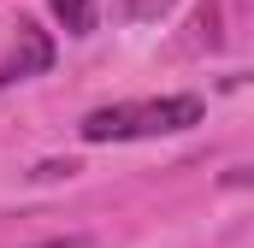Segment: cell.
Returning a JSON list of instances; mask_svg holds the SVG:
<instances>
[{"instance_id":"6da1fadb","label":"cell","mask_w":254,"mask_h":248,"mask_svg":"<svg viewBox=\"0 0 254 248\" xmlns=\"http://www.w3.org/2000/svg\"><path fill=\"white\" fill-rule=\"evenodd\" d=\"M201 101L195 95H166V101H130V107H95L77 124L83 142H136V136H172L201 124Z\"/></svg>"},{"instance_id":"7a4b0ae2","label":"cell","mask_w":254,"mask_h":248,"mask_svg":"<svg viewBox=\"0 0 254 248\" xmlns=\"http://www.w3.org/2000/svg\"><path fill=\"white\" fill-rule=\"evenodd\" d=\"M48 65H54V36L36 30V24H18V42H12V54L0 65V89H12L24 77H42Z\"/></svg>"},{"instance_id":"3957f363","label":"cell","mask_w":254,"mask_h":248,"mask_svg":"<svg viewBox=\"0 0 254 248\" xmlns=\"http://www.w3.org/2000/svg\"><path fill=\"white\" fill-rule=\"evenodd\" d=\"M48 6L60 12L65 36H89V30H95V0H48Z\"/></svg>"},{"instance_id":"277c9868","label":"cell","mask_w":254,"mask_h":248,"mask_svg":"<svg viewBox=\"0 0 254 248\" xmlns=\"http://www.w3.org/2000/svg\"><path fill=\"white\" fill-rule=\"evenodd\" d=\"M71 172H77L71 160H48V166H36V178H71Z\"/></svg>"},{"instance_id":"5b68a950","label":"cell","mask_w":254,"mask_h":248,"mask_svg":"<svg viewBox=\"0 0 254 248\" xmlns=\"http://www.w3.org/2000/svg\"><path fill=\"white\" fill-rule=\"evenodd\" d=\"M36 248H89L83 237H60V243H36Z\"/></svg>"}]
</instances>
